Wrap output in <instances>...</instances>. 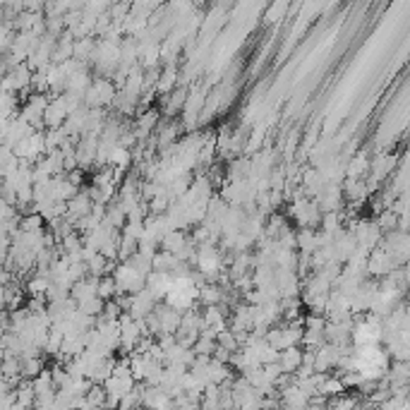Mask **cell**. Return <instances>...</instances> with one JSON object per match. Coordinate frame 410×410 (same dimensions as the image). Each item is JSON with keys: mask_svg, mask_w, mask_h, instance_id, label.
I'll return each instance as SVG.
<instances>
[{"mask_svg": "<svg viewBox=\"0 0 410 410\" xmlns=\"http://www.w3.org/2000/svg\"><path fill=\"white\" fill-rule=\"evenodd\" d=\"M67 115H70V111H67L65 101L60 97H53L50 99V104L46 106V111H43V122H46V130H58V127L65 125Z\"/></svg>", "mask_w": 410, "mask_h": 410, "instance_id": "6da1fadb", "label": "cell"}, {"mask_svg": "<svg viewBox=\"0 0 410 410\" xmlns=\"http://www.w3.org/2000/svg\"><path fill=\"white\" fill-rule=\"evenodd\" d=\"M302 358H305V348L302 346H290V348H283L281 351V358H278V362L283 365V369L285 372H297L300 369V365H302Z\"/></svg>", "mask_w": 410, "mask_h": 410, "instance_id": "7a4b0ae2", "label": "cell"}, {"mask_svg": "<svg viewBox=\"0 0 410 410\" xmlns=\"http://www.w3.org/2000/svg\"><path fill=\"white\" fill-rule=\"evenodd\" d=\"M48 355H22V377L24 379H36L43 369L48 367L46 365Z\"/></svg>", "mask_w": 410, "mask_h": 410, "instance_id": "3957f363", "label": "cell"}, {"mask_svg": "<svg viewBox=\"0 0 410 410\" xmlns=\"http://www.w3.org/2000/svg\"><path fill=\"white\" fill-rule=\"evenodd\" d=\"M118 293H120V288H118V281L113 274H106V276L99 278V295L104 300H113Z\"/></svg>", "mask_w": 410, "mask_h": 410, "instance_id": "277c9868", "label": "cell"}, {"mask_svg": "<svg viewBox=\"0 0 410 410\" xmlns=\"http://www.w3.org/2000/svg\"><path fill=\"white\" fill-rule=\"evenodd\" d=\"M104 307H106V300H104L101 295L87 297V300H82V302H80V310H82V312H87V314H92V317H99V314L104 312Z\"/></svg>", "mask_w": 410, "mask_h": 410, "instance_id": "5b68a950", "label": "cell"}, {"mask_svg": "<svg viewBox=\"0 0 410 410\" xmlns=\"http://www.w3.org/2000/svg\"><path fill=\"white\" fill-rule=\"evenodd\" d=\"M319 394H324V396H339V394H344V381L336 379V377H327V381H324V384L319 386Z\"/></svg>", "mask_w": 410, "mask_h": 410, "instance_id": "8992f818", "label": "cell"}]
</instances>
